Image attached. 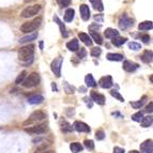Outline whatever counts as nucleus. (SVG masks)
<instances>
[{"instance_id": "obj_5", "label": "nucleus", "mask_w": 153, "mask_h": 153, "mask_svg": "<svg viewBox=\"0 0 153 153\" xmlns=\"http://www.w3.org/2000/svg\"><path fill=\"white\" fill-rule=\"evenodd\" d=\"M46 118V114L43 112L42 110H36V111L32 112L29 117V119L24 123V125H28V124H31L33 122H38V121H42L44 120Z\"/></svg>"}, {"instance_id": "obj_48", "label": "nucleus", "mask_w": 153, "mask_h": 153, "mask_svg": "<svg viewBox=\"0 0 153 153\" xmlns=\"http://www.w3.org/2000/svg\"><path fill=\"white\" fill-rule=\"evenodd\" d=\"M53 89H54V90H58V89H57V87H56V85H55V82L53 84Z\"/></svg>"}, {"instance_id": "obj_12", "label": "nucleus", "mask_w": 153, "mask_h": 153, "mask_svg": "<svg viewBox=\"0 0 153 153\" xmlns=\"http://www.w3.org/2000/svg\"><path fill=\"white\" fill-rule=\"evenodd\" d=\"M138 68H139V65H138L137 63H135V62L128 61V60H125V61L123 62V70L126 72H134V71H136Z\"/></svg>"}, {"instance_id": "obj_8", "label": "nucleus", "mask_w": 153, "mask_h": 153, "mask_svg": "<svg viewBox=\"0 0 153 153\" xmlns=\"http://www.w3.org/2000/svg\"><path fill=\"white\" fill-rule=\"evenodd\" d=\"M131 26H133V19L128 17L126 14H123V16L120 18V21H119V27H120V29L125 30V29H128Z\"/></svg>"}, {"instance_id": "obj_16", "label": "nucleus", "mask_w": 153, "mask_h": 153, "mask_svg": "<svg viewBox=\"0 0 153 153\" xmlns=\"http://www.w3.org/2000/svg\"><path fill=\"white\" fill-rule=\"evenodd\" d=\"M74 15H75V11L73 9H68L64 13V21L66 23H71L73 19H74Z\"/></svg>"}, {"instance_id": "obj_1", "label": "nucleus", "mask_w": 153, "mask_h": 153, "mask_svg": "<svg viewBox=\"0 0 153 153\" xmlns=\"http://www.w3.org/2000/svg\"><path fill=\"white\" fill-rule=\"evenodd\" d=\"M33 53H34V45L30 44V45L24 46L18 51V59L22 61H27L32 58Z\"/></svg>"}, {"instance_id": "obj_20", "label": "nucleus", "mask_w": 153, "mask_h": 153, "mask_svg": "<svg viewBox=\"0 0 153 153\" xmlns=\"http://www.w3.org/2000/svg\"><path fill=\"white\" fill-rule=\"evenodd\" d=\"M38 38V33H32V34H29V36H23V38L19 39V43L24 44V43H27L29 41H33V40H36Z\"/></svg>"}, {"instance_id": "obj_10", "label": "nucleus", "mask_w": 153, "mask_h": 153, "mask_svg": "<svg viewBox=\"0 0 153 153\" xmlns=\"http://www.w3.org/2000/svg\"><path fill=\"white\" fill-rule=\"evenodd\" d=\"M140 150L143 153H153V141L152 139H147L140 145Z\"/></svg>"}, {"instance_id": "obj_43", "label": "nucleus", "mask_w": 153, "mask_h": 153, "mask_svg": "<svg viewBox=\"0 0 153 153\" xmlns=\"http://www.w3.org/2000/svg\"><path fill=\"white\" fill-rule=\"evenodd\" d=\"M141 41H143V43L148 44L149 42H150V36H141Z\"/></svg>"}, {"instance_id": "obj_33", "label": "nucleus", "mask_w": 153, "mask_h": 153, "mask_svg": "<svg viewBox=\"0 0 153 153\" xmlns=\"http://www.w3.org/2000/svg\"><path fill=\"white\" fill-rule=\"evenodd\" d=\"M91 36H92V39L94 40V42H97V44H102L103 43L102 36H100L99 33H97V32H91Z\"/></svg>"}, {"instance_id": "obj_24", "label": "nucleus", "mask_w": 153, "mask_h": 153, "mask_svg": "<svg viewBox=\"0 0 153 153\" xmlns=\"http://www.w3.org/2000/svg\"><path fill=\"white\" fill-rule=\"evenodd\" d=\"M153 122V118L152 116H147V117H143L141 119V125H143V128H149L152 125Z\"/></svg>"}, {"instance_id": "obj_25", "label": "nucleus", "mask_w": 153, "mask_h": 153, "mask_svg": "<svg viewBox=\"0 0 153 153\" xmlns=\"http://www.w3.org/2000/svg\"><path fill=\"white\" fill-rule=\"evenodd\" d=\"M85 82L87 85V87H95L97 86V82L94 80L93 76L91 74H88L85 78Z\"/></svg>"}, {"instance_id": "obj_28", "label": "nucleus", "mask_w": 153, "mask_h": 153, "mask_svg": "<svg viewBox=\"0 0 153 153\" xmlns=\"http://www.w3.org/2000/svg\"><path fill=\"white\" fill-rule=\"evenodd\" d=\"M152 22H143L138 26L139 30H150V29H152Z\"/></svg>"}, {"instance_id": "obj_45", "label": "nucleus", "mask_w": 153, "mask_h": 153, "mask_svg": "<svg viewBox=\"0 0 153 153\" xmlns=\"http://www.w3.org/2000/svg\"><path fill=\"white\" fill-rule=\"evenodd\" d=\"M152 107H153V103L152 102H150L149 103V105L148 106H147V107H146V111L147 112H152Z\"/></svg>"}, {"instance_id": "obj_42", "label": "nucleus", "mask_w": 153, "mask_h": 153, "mask_svg": "<svg viewBox=\"0 0 153 153\" xmlns=\"http://www.w3.org/2000/svg\"><path fill=\"white\" fill-rule=\"evenodd\" d=\"M77 55H78L79 58H84V57L87 55V51H86V49L85 48H80V51H78V54Z\"/></svg>"}, {"instance_id": "obj_36", "label": "nucleus", "mask_w": 153, "mask_h": 153, "mask_svg": "<svg viewBox=\"0 0 153 153\" xmlns=\"http://www.w3.org/2000/svg\"><path fill=\"white\" fill-rule=\"evenodd\" d=\"M84 145L88 150H93V149H94V143H93V140L86 139V140L84 141Z\"/></svg>"}, {"instance_id": "obj_39", "label": "nucleus", "mask_w": 153, "mask_h": 153, "mask_svg": "<svg viewBox=\"0 0 153 153\" xmlns=\"http://www.w3.org/2000/svg\"><path fill=\"white\" fill-rule=\"evenodd\" d=\"M95 137H97V140H103V139L105 138V133L103 132L102 130L97 131V133H95Z\"/></svg>"}, {"instance_id": "obj_11", "label": "nucleus", "mask_w": 153, "mask_h": 153, "mask_svg": "<svg viewBox=\"0 0 153 153\" xmlns=\"http://www.w3.org/2000/svg\"><path fill=\"white\" fill-rule=\"evenodd\" d=\"M99 84H100V86H101L102 88H104V89H109V88L112 86V78H111V76H104V77H102V78L100 79Z\"/></svg>"}, {"instance_id": "obj_30", "label": "nucleus", "mask_w": 153, "mask_h": 153, "mask_svg": "<svg viewBox=\"0 0 153 153\" xmlns=\"http://www.w3.org/2000/svg\"><path fill=\"white\" fill-rule=\"evenodd\" d=\"M146 100H147V97H143V99H141L140 101H138V102H132L131 103V105H132L133 108H135V109H139V108L145 104Z\"/></svg>"}, {"instance_id": "obj_26", "label": "nucleus", "mask_w": 153, "mask_h": 153, "mask_svg": "<svg viewBox=\"0 0 153 153\" xmlns=\"http://www.w3.org/2000/svg\"><path fill=\"white\" fill-rule=\"evenodd\" d=\"M128 41V39L126 38H121V36H116V38H114L112 39V44L115 46H121V45H123V44L125 43V42Z\"/></svg>"}, {"instance_id": "obj_4", "label": "nucleus", "mask_w": 153, "mask_h": 153, "mask_svg": "<svg viewBox=\"0 0 153 153\" xmlns=\"http://www.w3.org/2000/svg\"><path fill=\"white\" fill-rule=\"evenodd\" d=\"M40 82V75L38 73H31L27 78L25 79L23 82L24 87L26 88H32V87H36V85H39Z\"/></svg>"}, {"instance_id": "obj_49", "label": "nucleus", "mask_w": 153, "mask_h": 153, "mask_svg": "<svg viewBox=\"0 0 153 153\" xmlns=\"http://www.w3.org/2000/svg\"><path fill=\"white\" fill-rule=\"evenodd\" d=\"M40 47H41V49H43V42H41V43H40Z\"/></svg>"}, {"instance_id": "obj_32", "label": "nucleus", "mask_w": 153, "mask_h": 153, "mask_svg": "<svg viewBox=\"0 0 153 153\" xmlns=\"http://www.w3.org/2000/svg\"><path fill=\"white\" fill-rule=\"evenodd\" d=\"M26 74H27V73H26V71H23L21 73V74L18 75L17 76V78L15 79V84L16 85H19V84H22V82H24V80H25V78H26Z\"/></svg>"}, {"instance_id": "obj_23", "label": "nucleus", "mask_w": 153, "mask_h": 153, "mask_svg": "<svg viewBox=\"0 0 153 153\" xmlns=\"http://www.w3.org/2000/svg\"><path fill=\"white\" fill-rule=\"evenodd\" d=\"M141 60L145 63H150L152 61V51H146L141 56Z\"/></svg>"}, {"instance_id": "obj_17", "label": "nucleus", "mask_w": 153, "mask_h": 153, "mask_svg": "<svg viewBox=\"0 0 153 153\" xmlns=\"http://www.w3.org/2000/svg\"><path fill=\"white\" fill-rule=\"evenodd\" d=\"M66 47L68 49H70L71 51H76L77 49H79V44L76 39H73L72 41H70L69 43H66Z\"/></svg>"}, {"instance_id": "obj_6", "label": "nucleus", "mask_w": 153, "mask_h": 153, "mask_svg": "<svg viewBox=\"0 0 153 153\" xmlns=\"http://www.w3.org/2000/svg\"><path fill=\"white\" fill-rule=\"evenodd\" d=\"M47 130V124L46 123H42V124L34 125V126H31V128H26L25 132L28 133V134H33V135H40V134H43Z\"/></svg>"}, {"instance_id": "obj_38", "label": "nucleus", "mask_w": 153, "mask_h": 153, "mask_svg": "<svg viewBox=\"0 0 153 153\" xmlns=\"http://www.w3.org/2000/svg\"><path fill=\"white\" fill-rule=\"evenodd\" d=\"M57 2L60 7L65 8V7H69L71 4V0H57Z\"/></svg>"}, {"instance_id": "obj_13", "label": "nucleus", "mask_w": 153, "mask_h": 153, "mask_svg": "<svg viewBox=\"0 0 153 153\" xmlns=\"http://www.w3.org/2000/svg\"><path fill=\"white\" fill-rule=\"evenodd\" d=\"M91 99H92V101H94V102L97 103L99 105L105 104V97L102 94H100V93H97V92H95V91L91 92Z\"/></svg>"}, {"instance_id": "obj_31", "label": "nucleus", "mask_w": 153, "mask_h": 153, "mask_svg": "<svg viewBox=\"0 0 153 153\" xmlns=\"http://www.w3.org/2000/svg\"><path fill=\"white\" fill-rule=\"evenodd\" d=\"M55 21L58 23V25H59V27H60V30H61V33H62V36H64V38H66V36H69L68 33H66V30H65V27H64V25L61 23V21L59 19L57 16H55Z\"/></svg>"}, {"instance_id": "obj_18", "label": "nucleus", "mask_w": 153, "mask_h": 153, "mask_svg": "<svg viewBox=\"0 0 153 153\" xmlns=\"http://www.w3.org/2000/svg\"><path fill=\"white\" fill-rule=\"evenodd\" d=\"M104 34L107 39H114V38H116V36H119V32H118V30L112 29V28H107L106 30H105Z\"/></svg>"}, {"instance_id": "obj_50", "label": "nucleus", "mask_w": 153, "mask_h": 153, "mask_svg": "<svg viewBox=\"0 0 153 153\" xmlns=\"http://www.w3.org/2000/svg\"><path fill=\"white\" fill-rule=\"evenodd\" d=\"M30 1H33V0H25V2H30Z\"/></svg>"}, {"instance_id": "obj_35", "label": "nucleus", "mask_w": 153, "mask_h": 153, "mask_svg": "<svg viewBox=\"0 0 153 153\" xmlns=\"http://www.w3.org/2000/svg\"><path fill=\"white\" fill-rule=\"evenodd\" d=\"M143 118V111H138V112H136V114H134V115L132 116V119L134 121H136V122H140Z\"/></svg>"}, {"instance_id": "obj_41", "label": "nucleus", "mask_w": 153, "mask_h": 153, "mask_svg": "<svg viewBox=\"0 0 153 153\" xmlns=\"http://www.w3.org/2000/svg\"><path fill=\"white\" fill-rule=\"evenodd\" d=\"M64 86H65V92L68 93V94H71V93H74V88L72 87V86H70L68 82H64Z\"/></svg>"}, {"instance_id": "obj_22", "label": "nucleus", "mask_w": 153, "mask_h": 153, "mask_svg": "<svg viewBox=\"0 0 153 153\" xmlns=\"http://www.w3.org/2000/svg\"><path fill=\"white\" fill-rule=\"evenodd\" d=\"M90 2H91L92 7H93L94 10H97V11H100V12H102V11L104 10L102 0H90Z\"/></svg>"}, {"instance_id": "obj_21", "label": "nucleus", "mask_w": 153, "mask_h": 153, "mask_svg": "<svg viewBox=\"0 0 153 153\" xmlns=\"http://www.w3.org/2000/svg\"><path fill=\"white\" fill-rule=\"evenodd\" d=\"M78 36H79V39H80V41L82 42V43H85L86 45H91L92 44V40H91V38H90L88 34H86V33H79L78 34Z\"/></svg>"}, {"instance_id": "obj_37", "label": "nucleus", "mask_w": 153, "mask_h": 153, "mask_svg": "<svg viewBox=\"0 0 153 153\" xmlns=\"http://www.w3.org/2000/svg\"><path fill=\"white\" fill-rule=\"evenodd\" d=\"M128 47L132 51H139L141 48V45L139 43H136V42H131V43H128Z\"/></svg>"}, {"instance_id": "obj_9", "label": "nucleus", "mask_w": 153, "mask_h": 153, "mask_svg": "<svg viewBox=\"0 0 153 153\" xmlns=\"http://www.w3.org/2000/svg\"><path fill=\"white\" fill-rule=\"evenodd\" d=\"M73 128L79 133H90V128L82 121H75L74 124H73Z\"/></svg>"}, {"instance_id": "obj_15", "label": "nucleus", "mask_w": 153, "mask_h": 153, "mask_svg": "<svg viewBox=\"0 0 153 153\" xmlns=\"http://www.w3.org/2000/svg\"><path fill=\"white\" fill-rule=\"evenodd\" d=\"M44 101V97L42 95H31L28 97V103L32 105H36V104H41Z\"/></svg>"}, {"instance_id": "obj_40", "label": "nucleus", "mask_w": 153, "mask_h": 153, "mask_svg": "<svg viewBox=\"0 0 153 153\" xmlns=\"http://www.w3.org/2000/svg\"><path fill=\"white\" fill-rule=\"evenodd\" d=\"M101 53H102L101 48H99V47H94V48H92V51H91V56L92 57H99L100 55H101Z\"/></svg>"}, {"instance_id": "obj_44", "label": "nucleus", "mask_w": 153, "mask_h": 153, "mask_svg": "<svg viewBox=\"0 0 153 153\" xmlns=\"http://www.w3.org/2000/svg\"><path fill=\"white\" fill-rule=\"evenodd\" d=\"M114 153H124V149L120 148V147H115L114 148Z\"/></svg>"}, {"instance_id": "obj_47", "label": "nucleus", "mask_w": 153, "mask_h": 153, "mask_svg": "<svg viewBox=\"0 0 153 153\" xmlns=\"http://www.w3.org/2000/svg\"><path fill=\"white\" fill-rule=\"evenodd\" d=\"M130 153H140V152H139V151H136V150H132Z\"/></svg>"}, {"instance_id": "obj_29", "label": "nucleus", "mask_w": 153, "mask_h": 153, "mask_svg": "<svg viewBox=\"0 0 153 153\" xmlns=\"http://www.w3.org/2000/svg\"><path fill=\"white\" fill-rule=\"evenodd\" d=\"M61 130H62V132H64V133H69V132H72L73 128H72V125L70 124L68 121L64 120L61 122Z\"/></svg>"}, {"instance_id": "obj_3", "label": "nucleus", "mask_w": 153, "mask_h": 153, "mask_svg": "<svg viewBox=\"0 0 153 153\" xmlns=\"http://www.w3.org/2000/svg\"><path fill=\"white\" fill-rule=\"evenodd\" d=\"M42 9V5L40 4H34V5H30V7H27L26 9H24L23 12L21 13L22 17L24 18H29L32 17V16L36 15Z\"/></svg>"}, {"instance_id": "obj_27", "label": "nucleus", "mask_w": 153, "mask_h": 153, "mask_svg": "<svg viewBox=\"0 0 153 153\" xmlns=\"http://www.w3.org/2000/svg\"><path fill=\"white\" fill-rule=\"evenodd\" d=\"M106 58L109 61H121V60H123V56L120 54H108Z\"/></svg>"}, {"instance_id": "obj_2", "label": "nucleus", "mask_w": 153, "mask_h": 153, "mask_svg": "<svg viewBox=\"0 0 153 153\" xmlns=\"http://www.w3.org/2000/svg\"><path fill=\"white\" fill-rule=\"evenodd\" d=\"M42 23V18L39 17V18H36V19H33L31 22H28V23H25L21 26V31L24 33H30L32 31L36 30V29L40 27Z\"/></svg>"}, {"instance_id": "obj_46", "label": "nucleus", "mask_w": 153, "mask_h": 153, "mask_svg": "<svg viewBox=\"0 0 153 153\" xmlns=\"http://www.w3.org/2000/svg\"><path fill=\"white\" fill-rule=\"evenodd\" d=\"M34 153H54V151H51V150H42V151H36Z\"/></svg>"}, {"instance_id": "obj_34", "label": "nucleus", "mask_w": 153, "mask_h": 153, "mask_svg": "<svg viewBox=\"0 0 153 153\" xmlns=\"http://www.w3.org/2000/svg\"><path fill=\"white\" fill-rule=\"evenodd\" d=\"M110 94H111V97H115V99L119 100L120 102H124V99H123V97H121V94L117 91V90H111V91H110Z\"/></svg>"}, {"instance_id": "obj_7", "label": "nucleus", "mask_w": 153, "mask_h": 153, "mask_svg": "<svg viewBox=\"0 0 153 153\" xmlns=\"http://www.w3.org/2000/svg\"><path fill=\"white\" fill-rule=\"evenodd\" d=\"M62 61H63V58L62 57H58L51 62V71L54 72V74L56 75L57 77H59L61 75V65H62Z\"/></svg>"}, {"instance_id": "obj_19", "label": "nucleus", "mask_w": 153, "mask_h": 153, "mask_svg": "<svg viewBox=\"0 0 153 153\" xmlns=\"http://www.w3.org/2000/svg\"><path fill=\"white\" fill-rule=\"evenodd\" d=\"M84 147L82 146V143H72L70 145V150L72 151V153H79L82 152Z\"/></svg>"}, {"instance_id": "obj_14", "label": "nucleus", "mask_w": 153, "mask_h": 153, "mask_svg": "<svg viewBox=\"0 0 153 153\" xmlns=\"http://www.w3.org/2000/svg\"><path fill=\"white\" fill-rule=\"evenodd\" d=\"M79 11H80V15H82V18L84 21H88L90 18V10L89 7L86 4H82L80 8H79Z\"/></svg>"}]
</instances>
